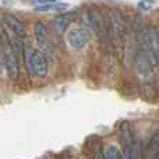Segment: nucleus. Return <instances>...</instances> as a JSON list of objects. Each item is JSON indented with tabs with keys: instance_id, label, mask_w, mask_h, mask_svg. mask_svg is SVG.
Listing matches in <instances>:
<instances>
[{
	"instance_id": "1",
	"label": "nucleus",
	"mask_w": 159,
	"mask_h": 159,
	"mask_svg": "<svg viewBox=\"0 0 159 159\" xmlns=\"http://www.w3.org/2000/svg\"><path fill=\"white\" fill-rule=\"evenodd\" d=\"M21 43L18 41L10 39L7 45H4V56H3V63L4 69L7 71L8 77L16 80L20 73V53H21Z\"/></svg>"
},
{
	"instance_id": "2",
	"label": "nucleus",
	"mask_w": 159,
	"mask_h": 159,
	"mask_svg": "<svg viewBox=\"0 0 159 159\" xmlns=\"http://www.w3.org/2000/svg\"><path fill=\"white\" fill-rule=\"evenodd\" d=\"M109 35L116 43V46L121 48L126 41V34H127V24L124 16L119 8H112L109 11Z\"/></svg>"
},
{
	"instance_id": "3",
	"label": "nucleus",
	"mask_w": 159,
	"mask_h": 159,
	"mask_svg": "<svg viewBox=\"0 0 159 159\" xmlns=\"http://www.w3.org/2000/svg\"><path fill=\"white\" fill-rule=\"evenodd\" d=\"M84 21L87 22V27L92 30L95 36L101 41H105L109 34V24L105 18L103 13L98 8H89L84 16Z\"/></svg>"
},
{
	"instance_id": "4",
	"label": "nucleus",
	"mask_w": 159,
	"mask_h": 159,
	"mask_svg": "<svg viewBox=\"0 0 159 159\" xmlns=\"http://www.w3.org/2000/svg\"><path fill=\"white\" fill-rule=\"evenodd\" d=\"M24 52L25 64H27V70L30 74H34L36 77H45L49 71V61L48 57L42 52L38 50H22Z\"/></svg>"
},
{
	"instance_id": "5",
	"label": "nucleus",
	"mask_w": 159,
	"mask_h": 159,
	"mask_svg": "<svg viewBox=\"0 0 159 159\" xmlns=\"http://www.w3.org/2000/svg\"><path fill=\"white\" fill-rule=\"evenodd\" d=\"M120 140L121 148H123V158H134L137 157L135 152L138 149V143L133 134L131 124L129 121H123L120 124Z\"/></svg>"
},
{
	"instance_id": "6",
	"label": "nucleus",
	"mask_w": 159,
	"mask_h": 159,
	"mask_svg": "<svg viewBox=\"0 0 159 159\" xmlns=\"http://www.w3.org/2000/svg\"><path fill=\"white\" fill-rule=\"evenodd\" d=\"M66 39L71 49L81 50L89 42V32H88V30H84V28H74V30L69 31Z\"/></svg>"
},
{
	"instance_id": "7",
	"label": "nucleus",
	"mask_w": 159,
	"mask_h": 159,
	"mask_svg": "<svg viewBox=\"0 0 159 159\" xmlns=\"http://www.w3.org/2000/svg\"><path fill=\"white\" fill-rule=\"evenodd\" d=\"M3 24L8 28L13 34H16L18 38H24L25 36V27L16 16L13 14H4L3 16Z\"/></svg>"
},
{
	"instance_id": "8",
	"label": "nucleus",
	"mask_w": 159,
	"mask_h": 159,
	"mask_svg": "<svg viewBox=\"0 0 159 159\" xmlns=\"http://www.w3.org/2000/svg\"><path fill=\"white\" fill-rule=\"evenodd\" d=\"M34 34H35V38L36 42L43 48L45 50H49L50 49V39H49V32H48V28L43 22L41 21H36L35 25H34Z\"/></svg>"
},
{
	"instance_id": "9",
	"label": "nucleus",
	"mask_w": 159,
	"mask_h": 159,
	"mask_svg": "<svg viewBox=\"0 0 159 159\" xmlns=\"http://www.w3.org/2000/svg\"><path fill=\"white\" fill-rule=\"evenodd\" d=\"M135 66H137V71L140 75L147 77L151 73V57L147 50H140L137 55V60H135Z\"/></svg>"
},
{
	"instance_id": "10",
	"label": "nucleus",
	"mask_w": 159,
	"mask_h": 159,
	"mask_svg": "<svg viewBox=\"0 0 159 159\" xmlns=\"http://www.w3.org/2000/svg\"><path fill=\"white\" fill-rule=\"evenodd\" d=\"M75 17V11H69V13H63L60 16H57L55 20L52 21V25H53V30L56 32H63L69 28V25L73 22Z\"/></svg>"
},
{
	"instance_id": "11",
	"label": "nucleus",
	"mask_w": 159,
	"mask_h": 159,
	"mask_svg": "<svg viewBox=\"0 0 159 159\" xmlns=\"http://www.w3.org/2000/svg\"><path fill=\"white\" fill-rule=\"evenodd\" d=\"M69 6H70L69 3L53 2V3H48V4H39L35 10L36 11H42V13H49V11H61V10H66Z\"/></svg>"
},
{
	"instance_id": "12",
	"label": "nucleus",
	"mask_w": 159,
	"mask_h": 159,
	"mask_svg": "<svg viewBox=\"0 0 159 159\" xmlns=\"http://www.w3.org/2000/svg\"><path fill=\"white\" fill-rule=\"evenodd\" d=\"M148 157L149 158H157L159 157V130L154 134L148 148Z\"/></svg>"
},
{
	"instance_id": "13",
	"label": "nucleus",
	"mask_w": 159,
	"mask_h": 159,
	"mask_svg": "<svg viewBox=\"0 0 159 159\" xmlns=\"http://www.w3.org/2000/svg\"><path fill=\"white\" fill-rule=\"evenodd\" d=\"M103 158H106V159H119V158H123V154H121V151L119 149L117 145H109L103 151Z\"/></svg>"
},
{
	"instance_id": "14",
	"label": "nucleus",
	"mask_w": 159,
	"mask_h": 159,
	"mask_svg": "<svg viewBox=\"0 0 159 159\" xmlns=\"http://www.w3.org/2000/svg\"><path fill=\"white\" fill-rule=\"evenodd\" d=\"M4 27H6V25H4ZM4 27H3L2 22H0V43H2L3 46H4V45H7L8 42H10V39H8L7 32H6Z\"/></svg>"
},
{
	"instance_id": "15",
	"label": "nucleus",
	"mask_w": 159,
	"mask_h": 159,
	"mask_svg": "<svg viewBox=\"0 0 159 159\" xmlns=\"http://www.w3.org/2000/svg\"><path fill=\"white\" fill-rule=\"evenodd\" d=\"M152 4H154L152 0H141V2L138 3V6H140L141 10H149V8L152 7Z\"/></svg>"
},
{
	"instance_id": "16",
	"label": "nucleus",
	"mask_w": 159,
	"mask_h": 159,
	"mask_svg": "<svg viewBox=\"0 0 159 159\" xmlns=\"http://www.w3.org/2000/svg\"><path fill=\"white\" fill-rule=\"evenodd\" d=\"M38 4H48V3H53L56 2V0H35Z\"/></svg>"
},
{
	"instance_id": "17",
	"label": "nucleus",
	"mask_w": 159,
	"mask_h": 159,
	"mask_svg": "<svg viewBox=\"0 0 159 159\" xmlns=\"http://www.w3.org/2000/svg\"><path fill=\"white\" fill-rule=\"evenodd\" d=\"M3 69H4V63L2 61V59H0V74L3 73Z\"/></svg>"
}]
</instances>
